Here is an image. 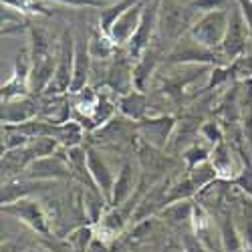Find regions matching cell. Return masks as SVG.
<instances>
[{"instance_id": "5bb4252c", "label": "cell", "mask_w": 252, "mask_h": 252, "mask_svg": "<svg viewBox=\"0 0 252 252\" xmlns=\"http://www.w3.org/2000/svg\"><path fill=\"white\" fill-rule=\"evenodd\" d=\"M119 107H121V111L127 115V117L139 119L145 113V97L141 93H137V91H131V93L121 97Z\"/></svg>"}, {"instance_id": "7a4b0ae2", "label": "cell", "mask_w": 252, "mask_h": 252, "mask_svg": "<svg viewBox=\"0 0 252 252\" xmlns=\"http://www.w3.org/2000/svg\"><path fill=\"white\" fill-rule=\"evenodd\" d=\"M159 6H161V0H148L145 4V10H143V16H141V23L137 27V31L133 32V36L129 38V55L133 59H139L145 51L150 47V40L159 25Z\"/></svg>"}, {"instance_id": "ffe728a7", "label": "cell", "mask_w": 252, "mask_h": 252, "mask_svg": "<svg viewBox=\"0 0 252 252\" xmlns=\"http://www.w3.org/2000/svg\"><path fill=\"white\" fill-rule=\"evenodd\" d=\"M2 4L8 6V8H14L18 12H45L40 8L38 0H2Z\"/></svg>"}, {"instance_id": "8992f818", "label": "cell", "mask_w": 252, "mask_h": 252, "mask_svg": "<svg viewBox=\"0 0 252 252\" xmlns=\"http://www.w3.org/2000/svg\"><path fill=\"white\" fill-rule=\"evenodd\" d=\"M145 4L148 0H139L135 6H131L127 12H125L117 23L113 25L111 29V40L117 45H123V43H129V38L133 36V32L137 31L139 23H141V16H143V10H145Z\"/></svg>"}, {"instance_id": "ba28073f", "label": "cell", "mask_w": 252, "mask_h": 252, "mask_svg": "<svg viewBox=\"0 0 252 252\" xmlns=\"http://www.w3.org/2000/svg\"><path fill=\"white\" fill-rule=\"evenodd\" d=\"M89 45L81 43L75 47V69H73V81H71V89L73 93H79L83 91L87 83V77H89Z\"/></svg>"}, {"instance_id": "5b68a950", "label": "cell", "mask_w": 252, "mask_h": 252, "mask_svg": "<svg viewBox=\"0 0 252 252\" xmlns=\"http://www.w3.org/2000/svg\"><path fill=\"white\" fill-rule=\"evenodd\" d=\"M194 12L190 8V4H180L176 0H161V6H159V25L163 29V32L178 36L184 27L188 25V14Z\"/></svg>"}, {"instance_id": "603a6c76", "label": "cell", "mask_w": 252, "mask_h": 252, "mask_svg": "<svg viewBox=\"0 0 252 252\" xmlns=\"http://www.w3.org/2000/svg\"><path fill=\"white\" fill-rule=\"evenodd\" d=\"M206 158H208V152H206L204 148H198V145L186 152V159L190 161V165H198V163L206 161Z\"/></svg>"}, {"instance_id": "d6986e66", "label": "cell", "mask_w": 252, "mask_h": 252, "mask_svg": "<svg viewBox=\"0 0 252 252\" xmlns=\"http://www.w3.org/2000/svg\"><path fill=\"white\" fill-rule=\"evenodd\" d=\"M38 2H53V4H65L71 8H105L111 2L107 0H38Z\"/></svg>"}, {"instance_id": "7c38bea8", "label": "cell", "mask_w": 252, "mask_h": 252, "mask_svg": "<svg viewBox=\"0 0 252 252\" xmlns=\"http://www.w3.org/2000/svg\"><path fill=\"white\" fill-rule=\"evenodd\" d=\"M145 127V133H148V139L152 143H156L158 148L165 145L167 141V133L172 131L174 127V119L172 117H159V119H152L143 125Z\"/></svg>"}, {"instance_id": "277c9868", "label": "cell", "mask_w": 252, "mask_h": 252, "mask_svg": "<svg viewBox=\"0 0 252 252\" xmlns=\"http://www.w3.org/2000/svg\"><path fill=\"white\" fill-rule=\"evenodd\" d=\"M246 32H248V27L244 23V16H242L238 4H234V8L228 12V31H226V36H224V43L220 45L226 57L234 59L244 51Z\"/></svg>"}, {"instance_id": "4fadbf2b", "label": "cell", "mask_w": 252, "mask_h": 252, "mask_svg": "<svg viewBox=\"0 0 252 252\" xmlns=\"http://www.w3.org/2000/svg\"><path fill=\"white\" fill-rule=\"evenodd\" d=\"M67 170H65V165H63L59 159H55L53 156L49 158H40L36 161L31 163V176H65Z\"/></svg>"}, {"instance_id": "6da1fadb", "label": "cell", "mask_w": 252, "mask_h": 252, "mask_svg": "<svg viewBox=\"0 0 252 252\" xmlns=\"http://www.w3.org/2000/svg\"><path fill=\"white\" fill-rule=\"evenodd\" d=\"M228 31V12L226 10H214L202 14L196 23L190 27V36L198 40L200 45L214 49L224 43V36Z\"/></svg>"}, {"instance_id": "9c48e42d", "label": "cell", "mask_w": 252, "mask_h": 252, "mask_svg": "<svg viewBox=\"0 0 252 252\" xmlns=\"http://www.w3.org/2000/svg\"><path fill=\"white\" fill-rule=\"evenodd\" d=\"M139 0H117V2H111L109 6H105L99 10V29L103 34H111V29L117 20L127 12L131 6H135Z\"/></svg>"}, {"instance_id": "44dd1931", "label": "cell", "mask_w": 252, "mask_h": 252, "mask_svg": "<svg viewBox=\"0 0 252 252\" xmlns=\"http://www.w3.org/2000/svg\"><path fill=\"white\" fill-rule=\"evenodd\" d=\"M202 135L208 139V141H212V143H218L220 139H222V131H220V127L216 123H206L204 127H202Z\"/></svg>"}, {"instance_id": "52a82bcc", "label": "cell", "mask_w": 252, "mask_h": 252, "mask_svg": "<svg viewBox=\"0 0 252 252\" xmlns=\"http://www.w3.org/2000/svg\"><path fill=\"white\" fill-rule=\"evenodd\" d=\"M170 59H174V61H206V63H210L216 57L212 55V51H210L208 47L200 45L198 40H194L192 36H188V38L180 40Z\"/></svg>"}, {"instance_id": "3957f363", "label": "cell", "mask_w": 252, "mask_h": 252, "mask_svg": "<svg viewBox=\"0 0 252 252\" xmlns=\"http://www.w3.org/2000/svg\"><path fill=\"white\" fill-rule=\"evenodd\" d=\"M73 69H75V47H73V36L69 31L63 32L61 40V57L57 63V71L51 81V85L47 87L49 93H63L71 89V81H73Z\"/></svg>"}, {"instance_id": "9a60e30c", "label": "cell", "mask_w": 252, "mask_h": 252, "mask_svg": "<svg viewBox=\"0 0 252 252\" xmlns=\"http://www.w3.org/2000/svg\"><path fill=\"white\" fill-rule=\"evenodd\" d=\"M133 188V174H131V167L125 165L121 174L117 176L115 180V186H113V200L115 202H121L125 196L129 194V190Z\"/></svg>"}, {"instance_id": "30bf717a", "label": "cell", "mask_w": 252, "mask_h": 252, "mask_svg": "<svg viewBox=\"0 0 252 252\" xmlns=\"http://www.w3.org/2000/svg\"><path fill=\"white\" fill-rule=\"evenodd\" d=\"M87 167H89L93 180L103 188L105 192L113 190L115 184H113V176H111V172H109V167H107V163H105V161L99 158V154L93 152V150L87 152Z\"/></svg>"}, {"instance_id": "e0dca14e", "label": "cell", "mask_w": 252, "mask_h": 252, "mask_svg": "<svg viewBox=\"0 0 252 252\" xmlns=\"http://www.w3.org/2000/svg\"><path fill=\"white\" fill-rule=\"evenodd\" d=\"M111 36H107V34H93V38H91V43H89V55L91 57H107L109 53H111Z\"/></svg>"}, {"instance_id": "7402d4cb", "label": "cell", "mask_w": 252, "mask_h": 252, "mask_svg": "<svg viewBox=\"0 0 252 252\" xmlns=\"http://www.w3.org/2000/svg\"><path fill=\"white\" fill-rule=\"evenodd\" d=\"M236 4L244 16V23L248 27V32L252 34V0H236Z\"/></svg>"}, {"instance_id": "8fae6325", "label": "cell", "mask_w": 252, "mask_h": 252, "mask_svg": "<svg viewBox=\"0 0 252 252\" xmlns=\"http://www.w3.org/2000/svg\"><path fill=\"white\" fill-rule=\"evenodd\" d=\"M36 107L32 101H16V103H8L6 107H2V121L6 125H18L25 123L34 115Z\"/></svg>"}, {"instance_id": "2e32d148", "label": "cell", "mask_w": 252, "mask_h": 252, "mask_svg": "<svg viewBox=\"0 0 252 252\" xmlns=\"http://www.w3.org/2000/svg\"><path fill=\"white\" fill-rule=\"evenodd\" d=\"M214 178H216L214 163L202 161V163L194 165V172H192V184L194 186H204V184H208L210 180H214Z\"/></svg>"}, {"instance_id": "ac0fdd59", "label": "cell", "mask_w": 252, "mask_h": 252, "mask_svg": "<svg viewBox=\"0 0 252 252\" xmlns=\"http://www.w3.org/2000/svg\"><path fill=\"white\" fill-rule=\"evenodd\" d=\"M188 4L194 12L206 14V12H214V10H224L230 0H188Z\"/></svg>"}]
</instances>
